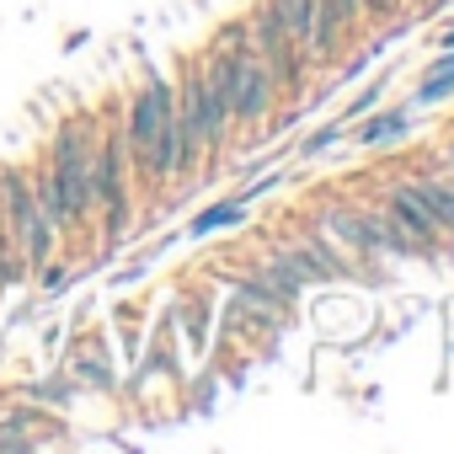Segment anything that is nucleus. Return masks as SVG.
Returning a JSON list of instances; mask_svg holds the SVG:
<instances>
[{"label": "nucleus", "mask_w": 454, "mask_h": 454, "mask_svg": "<svg viewBox=\"0 0 454 454\" xmlns=\"http://www.w3.org/2000/svg\"><path fill=\"white\" fill-rule=\"evenodd\" d=\"M171 113H176V81L150 65L139 75V86L129 91L123 113H118V134H123V150H129L134 192H155L150 187V171H155V150H160V134H166V118Z\"/></svg>", "instance_id": "obj_1"}, {"label": "nucleus", "mask_w": 454, "mask_h": 454, "mask_svg": "<svg viewBox=\"0 0 454 454\" xmlns=\"http://www.w3.org/2000/svg\"><path fill=\"white\" fill-rule=\"evenodd\" d=\"M0 231H6V241L22 252L27 278L65 252V236L54 231V224L43 219V208H38V192H33V171L27 166H0Z\"/></svg>", "instance_id": "obj_2"}, {"label": "nucleus", "mask_w": 454, "mask_h": 454, "mask_svg": "<svg viewBox=\"0 0 454 454\" xmlns=\"http://www.w3.org/2000/svg\"><path fill=\"white\" fill-rule=\"evenodd\" d=\"M59 369L86 390V395H123V380L113 369V353H107V332H81V326H65V348H59Z\"/></svg>", "instance_id": "obj_3"}, {"label": "nucleus", "mask_w": 454, "mask_h": 454, "mask_svg": "<svg viewBox=\"0 0 454 454\" xmlns=\"http://www.w3.org/2000/svg\"><path fill=\"white\" fill-rule=\"evenodd\" d=\"M278 107H284V97H278L273 70L252 49H241L236 54V81H231V118H236V129H262Z\"/></svg>", "instance_id": "obj_4"}, {"label": "nucleus", "mask_w": 454, "mask_h": 454, "mask_svg": "<svg viewBox=\"0 0 454 454\" xmlns=\"http://www.w3.org/2000/svg\"><path fill=\"white\" fill-rule=\"evenodd\" d=\"M310 224L342 252V257H353L358 268H374L380 262V252H374V236H369V214H364V203H348V198H321L316 208H310Z\"/></svg>", "instance_id": "obj_5"}, {"label": "nucleus", "mask_w": 454, "mask_h": 454, "mask_svg": "<svg viewBox=\"0 0 454 454\" xmlns=\"http://www.w3.org/2000/svg\"><path fill=\"white\" fill-rule=\"evenodd\" d=\"M385 208H390V219L401 224V231H406L427 257H443V252H449V231L438 224V214L427 208V198L411 187V176H390V182H385Z\"/></svg>", "instance_id": "obj_6"}, {"label": "nucleus", "mask_w": 454, "mask_h": 454, "mask_svg": "<svg viewBox=\"0 0 454 454\" xmlns=\"http://www.w3.org/2000/svg\"><path fill=\"white\" fill-rule=\"evenodd\" d=\"M411 134V102H390V107H369L364 118L348 123V139L358 150H390Z\"/></svg>", "instance_id": "obj_7"}, {"label": "nucleus", "mask_w": 454, "mask_h": 454, "mask_svg": "<svg viewBox=\"0 0 454 454\" xmlns=\"http://www.w3.org/2000/svg\"><path fill=\"white\" fill-rule=\"evenodd\" d=\"M6 395H22V401H33V406H49V411H59V417H65V411H70V406H75V401H81L86 390H81V385H75V380H70V374H65V369L54 364L49 374L17 380V385H12Z\"/></svg>", "instance_id": "obj_8"}, {"label": "nucleus", "mask_w": 454, "mask_h": 454, "mask_svg": "<svg viewBox=\"0 0 454 454\" xmlns=\"http://www.w3.org/2000/svg\"><path fill=\"white\" fill-rule=\"evenodd\" d=\"M247 219H252V203H247L241 192L214 198L208 208H198V214L182 224V241H208V236H219V231H241Z\"/></svg>", "instance_id": "obj_9"}, {"label": "nucleus", "mask_w": 454, "mask_h": 454, "mask_svg": "<svg viewBox=\"0 0 454 454\" xmlns=\"http://www.w3.org/2000/svg\"><path fill=\"white\" fill-rule=\"evenodd\" d=\"M208 321H214V300L208 294H176L171 326H182V342L192 353H208Z\"/></svg>", "instance_id": "obj_10"}, {"label": "nucleus", "mask_w": 454, "mask_h": 454, "mask_svg": "<svg viewBox=\"0 0 454 454\" xmlns=\"http://www.w3.org/2000/svg\"><path fill=\"white\" fill-rule=\"evenodd\" d=\"M342 139H348V123H342V118H326L321 129H310V134L294 145V160H316V155H326V150L342 145Z\"/></svg>", "instance_id": "obj_11"}, {"label": "nucleus", "mask_w": 454, "mask_h": 454, "mask_svg": "<svg viewBox=\"0 0 454 454\" xmlns=\"http://www.w3.org/2000/svg\"><path fill=\"white\" fill-rule=\"evenodd\" d=\"M385 86H390V75H374V81H369V86H364V91H358V97H353V102H348L342 113H337V118H342V123L364 118L369 107H380V102H385Z\"/></svg>", "instance_id": "obj_12"}, {"label": "nucleus", "mask_w": 454, "mask_h": 454, "mask_svg": "<svg viewBox=\"0 0 454 454\" xmlns=\"http://www.w3.org/2000/svg\"><path fill=\"white\" fill-rule=\"evenodd\" d=\"M208 43H219V49H252V27H247V17H231V22H219Z\"/></svg>", "instance_id": "obj_13"}, {"label": "nucleus", "mask_w": 454, "mask_h": 454, "mask_svg": "<svg viewBox=\"0 0 454 454\" xmlns=\"http://www.w3.org/2000/svg\"><path fill=\"white\" fill-rule=\"evenodd\" d=\"M284 182H289V171H268V176H252V182L241 187V198H247V203H257V198H268V192H273V187H284Z\"/></svg>", "instance_id": "obj_14"}, {"label": "nucleus", "mask_w": 454, "mask_h": 454, "mask_svg": "<svg viewBox=\"0 0 454 454\" xmlns=\"http://www.w3.org/2000/svg\"><path fill=\"white\" fill-rule=\"evenodd\" d=\"M390 17H401V0H364V22H374V27H385Z\"/></svg>", "instance_id": "obj_15"}, {"label": "nucleus", "mask_w": 454, "mask_h": 454, "mask_svg": "<svg viewBox=\"0 0 454 454\" xmlns=\"http://www.w3.org/2000/svg\"><path fill=\"white\" fill-rule=\"evenodd\" d=\"M332 6H337V12H342L353 27H364V0H332Z\"/></svg>", "instance_id": "obj_16"}, {"label": "nucleus", "mask_w": 454, "mask_h": 454, "mask_svg": "<svg viewBox=\"0 0 454 454\" xmlns=\"http://www.w3.org/2000/svg\"><path fill=\"white\" fill-rule=\"evenodd\" d=\"M443 171H449V176H454V139H449V145H443Z\"/></svg>", "instance_id": "obj_17"}]
</instances>
